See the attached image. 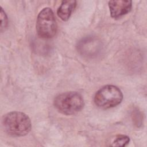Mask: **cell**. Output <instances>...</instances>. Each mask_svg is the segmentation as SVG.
I'll return each mask as SVG.
<instances>
[{
  "label": "cell",
  "mask_w": 147,
  "mask_h": 147,
  "mask_svg": "<svg viewBox=\"0 0 147 147\" xmlns=\"http://www.w3.org/2000/svg\"><path fill=\"white\" fill-rule=\"evenodd\" d=\"M2 123L5 131L13 137H22L31 130V121L28 115L20 111H11L4 115Z\"/></svg>",
  "instance_id": "1"
},
{
  "label": "cell",
  "mask_w": 147,
  "mask_h": 147,
  "mask_svg": "<svg viewBox=\"0 0 147 147\" xmlns=\"http://www.w3.org/2000/svg\"><path fill=\"white\" fill-rule=\"evenodd\" d=\"M130 141L129 137L125 135H118L112 142L111 146H125Z\"/></svg>",
  "instance_id": "8"
},
{
  "label": "cell",
  "mask_w": 147,
  "mask_h": 147,
  "mask_svg": "<svg viewBox=\"0 0 147 147\" xmlns=\"http://www.w3.org/2000/svg\"><path fill=\"white\" fill-rule=\"evenodd\" d=\"M36 30L42 38H51L57 32V24L53 11L50 7H45L38 13L36 21Z\"/></svg>",
  "instance_id": "4"
},
{
  "label": "cell",
  "mask_w": 147,
  "mask_h": 147,
  "mask_svg": "<svg viewBox=\"0 0 147 147\" xmlns=\"http://www.w3.org/2000/svg\"><path fill=\"white\" fill-rule=\"evenodd\" d=\"M78 50L83 56L93 57L98 55L101 50V44L96 38L85 37L78 44Z\"/></svg>",
  "instance_id": "5"
},
{
  "label": "cell",
  "mask_w": 147,
  "mask_h": 147,
  "mask_svg": "<svg viewBox=\"0 0 147 147\" xmlns=\"http://www.w3.org/2000/svg\"><path fill=\"white\" fill-rule=\"evenodd\" d=\"M111 16L115 18H119L129 13L132 7L131 1H109Z\"/></svg>",
  "instance_id": "6"
},
{
  "label": "cell",
  "mask_w": 147,
  "mask_h": 147,
  "mask_svg": "<svg viewBox=\"0 0 147 147\" xmlns=\"http://www.w3.org/2000/svg\"><path fill=\"white\" fill-rule=\"evenodd\" d=\"M123 100L121 90L113 85H106L100 88L95 94L94 102L102 109H107L117 106Z\"/></svg>",
  "instance_id": "3"
},
{
  "label": "cell",
  "mask_w": 147,
  "mask_h": 147,
  "mask_svg": "<svg viewBox=\"0 0 147 147\" xmlns=\"http://www.w3.org/2000/svg\"><path fill=\"white\" fill-rule=\"evenodd\" d=\"M54 106L60 113L70 115L80 111L84 107L82 96L76 92H66L59 94L54 99Z\"/></svg>",
  "instance_id": "2"
},
{
  "label": "cell",
  "mask_w": 147,
  "mask_h": 147,
  "mask_svg": "<svg viewBox=\"0 0 147 147\" xmlns=\"http://www.w3.org/2000/svg\"><path fill=\"white\" fill-rule=\"evenodd\" d=\"M76 5V1H63L57 9L58 16L64 21H67L75 8Z\"/></svg>",
  "instance_id": "7"
},
{
  "label": "cell",
  "mask_w": 147,
  "mask_h": 147,
  "mask_svg": "<svg viewBox=\"0 0 147 147\" xmlns=\"http://www.w3.org/2000/svg\"><path fill=\"white\" fill-rule=\"evenodd\" d=\"M8 24V20L5 12L2 7L1 8V30L2 31L5 29Z\"/></svg>",
  "instance_id": "9"
}]
</instances>
